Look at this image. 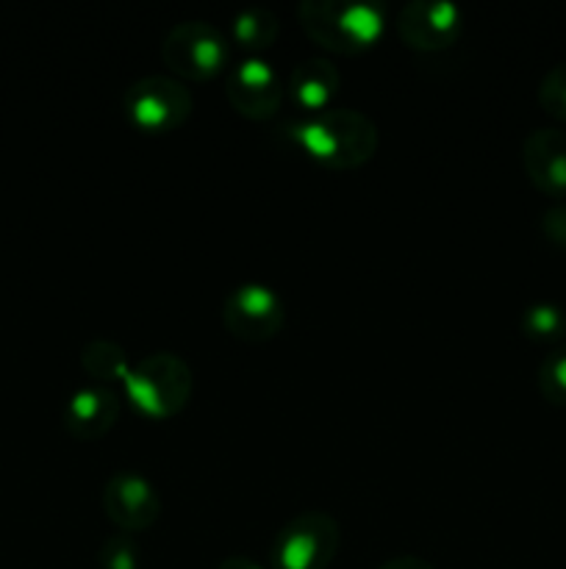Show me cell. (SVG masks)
Instances as JSON below:
<instances>
[{
  "label": "cell",
  "instance_id": "cell-6",
  "mask_svg": "<svg viewBox=\"0 0 566 569\" xmlns=\"http://www.w3.org/2000/svg\"><path fill=\"white\" fill-rule=\"evenodd\" d=\"M338 522L325 511H300L272 542L275 569H327L338 550Z\"/></svg>",
  "mask_w": 566,
  "mask_h": 569
},
{
  "label": "cell",
  "instance_id": "cell-13",
  "mask_svg": "<svg viewBox=\"0 0 566 569\" xmlns=\"http://www.w3.org/2000/svg\"><path fill=\"white\" fill-rule=\"evenodd\" d=\"M338 83H342V76H338L336 64L331 59H325V56H305L289 72L286 92L305 114H314V111L331 106V100L338 92Z\"/></svg>",
  "mask_w": 566,
  "mask_h": 569
},
{
  "label": "cell",
  "instance_id": "cell-21",
  "mask_svg": "<svg viewBox=\"0 0 566 569\" xmlns=\"http://www.w3.org/2000/svg\"><path fill=\"white\" fill-rule=\"evenodd\" d=\"M377 569H433L427 565L425 559H420V556H394V559H388L386 565H381Z\"/></svg>",
  "mask_w": 566,
  "mask_h": 569
},
{
  "label": "cell",
  "instance_id": "cell-5",
  "mask_svg": "<svg viewBox=\"0 0 566 569\" xmlns=\"http://www.w3.org/2000/svg\"><path fill=\"white\" fill-rule=\"evenodd\" d=\"M125 114L139 131L166 133L181 128L194 109V94L175 76H142L125 89Z\"/></svg>",
  "mask_w": 566,
  "mask_h": 569
},
{
  "label": "cell",
  "instance_id": "cell-4",
  "mask_svg": "<svg viewBox=\"0 0 566 569\" xmlns=\"http://www.w3.org/2000/svg\"><path fill=\"white\" fill-rule=\"evenodd\" d=\"M161 59L175 76L209 81L231 61V37L209 20L175 22L164 33Z\"/></svg>",
  "mask_w": 566,
  "mask_h": 569
},
{
  "label": "cell",
  "instance_id": "cell-8",
  "mask_svg": "<svg viewBox=\"0 0 566 569\" xmlns=\"http://www.w3.org/2000/svg\"><path fill=\"white\" fill-rule=\"evenodd\" d=\"M225 94L233 109L250 120H270L283 103V81L261 56H244L228 70Z\"/></svg>",
  "mask_w": 566,
  "mask_h": 569
},
{
  "label": "cell",
  "instance_id": "cell-3",
  "mask_svg": "<svg viewBox=\"0 0 566 569\" xmlns=\"http://www.w3.org/2000/svg\"><path fill=\"white\" fill-rule=\"evenodd\" d=\"M122 389L142 415L153 417V420H166L189 403L194 376L181 356L159 350V353H148L133 361Z\"/></svg>",
  "mask_w": 566,
  "mask_h": 569
},
{
  "label": "cell",
  "instance_id": "cell-16",
  "mask_svg": "<svg viewBox=\"0 0 566 569\" xmlns=\"http://www.w3.org/2000/svg\"><path fill=\"white\" fill-rule=\"evenodd\" d=\"M519 328L530 342L558 345L566 337V311L558 303L538 300L522 311Z\"/></svg>",
  "mask_w": 566,
  "mask_h": 569
},
{
  "label": "cell",
  "instance_id": "cell-7",
  "mask_svg": "<svg viewBox=\"0 0 566 569\" xmlns=\"http://www.w3.org/2000/svg\"><path fill=\"white\" fill-rule=\"evenodd\" d=\"M222 322L242 342H266L286 326V303L266 283H239L222 303Z\"/></svg>",
  "mask_w": 566,
  "mask_h": 569
},
{
  "label": "cell",
  "instance_id": "cell-15",
  "mask_svg": "<svg viewBox=\"0 0 566 569\" xmlns=\"http://www.w3.org/2000/svg\"><path fill=\"white\" fill-rule=\"evenodd\" d=\"M81 367L87 370V376H92L94 383L111 387L117 381H125L131 361H128L122 345L111 342V339H94L81 350Z\"/></svg>",
  "mask_w": 566,
  "mask_h": 569
},
{
  "label": "cell",
  "instance_id": "cell-11",
  "mask_svg": "<svg viewBox=\"0 0 566 569\" xmlns=\"http://www.w3.org/2000/svg\"><path fill=\"white\" fill-rule=\"evenodd\" d=\"M122 400L114 387L105 383H89V387L75 389L64 406V431L78 442H98L100 437L114 428L117 417H120Z\"/></svg>",
  "mask_w": 566,
  "mask_h": 569
},
{
  "label": "cell",
  "instance_id": "cell-14",
  "mask_svg": "<svg viewBox=\"0 0 566 569\" xmlns=\"http://www.w3.org/2000/svg\"><path fill=\"white\" fill-rule=\"evenodd\" d=\"M281 33L277 14L266 6H247L236 11L231 20V42L247 50V56H259V50H266Z\"/></svg>",
  "mask_w": 566,
  "mask_h": 569
},
{
  "label": "cell",
  "instance_id": "cell-17",
  "mask_svg": "<svg viewBox=\"0 0 566 569\" xmlns=\"http://www.w3.org/2000/svg\"><path fill=\"white\" fill-rule=\"evenodd\" d=\"M538 392L547 403L566 406V345L549 350L538 365Z\"/></svg>",
  "mask_w": 566,
  "mask_h": 569
},
{
  "label": "cell",
  "instance_id": "cell-20",
  "mask_svg": "<svg viewBox=\"0 0 566 569\" xmlns=\"http://www.w3.org/2000/svg\"><path fill=\"white\" fill-rule=\"evenodd\" d=\"M542 231L558 248H566V203L549 206L542 214Z\"/></svg>",
  "mask_w": 566,
  "mask_h": 569
},
{
  "label": "cell",
  "instance_id": "cell-12",
  "mask_svg": "<svg viewBox=\"0 0 566 569\" xmlns=\"http://www.w3.org/2000/svg\"><path fill=\"white\" fill-rule=\"evenodd\" d=\"M522 164L527 178L547 198H566V131L536 128L522 142Z\"/></svg>",
  "mask_w": 566,
  "mask_h": 569
},
{
  "label": "cell",
  "instance_id": "cell-18",
  "mask_svg": "<svg viewBox=\"0 0 566 569\" xmlns=\"http://www.w3.org/2000/svg\"><path fill=\"white\" fill-rule=\"evenodd\" d=\"M100 569H139V545L131 533L120 531L105 539L98 550Z\"/></svg>",
  "mask_w": 566,
  "mask_h": 569
},
{
  "label": "cell",
  "instance_id": "cell-9",
  "mask_svg": "<svg viewBox=\"0 0 566 569\" xmlns=\"http://www.w3.org/2000/svg\"><path fill=\"white\" fill-rule=\"evenodd\" d=\"M397 33L416 50L449 48L464 31V11L453 0H408L397 11Z\"/></svg>",
  "mask_w": 566,
  "mask_h": 569
},
{
  "label": "cell",
  "instance_id": "cell-22",
  "mask_svg": "<svg viewBox=\"0 0 566 569\" xmlns=\"http://www.w3.org/2000/svg\"><path fill=\"white\" fill-rule=\"evenodd\" d=\"M216 569H264L259 561H253L250 556H228V559L220 561Z\"/></svg>",
  "mask_w": 566,
  "mask_h": 569
},
{
  "label": "cell",
  "instance_id": "cell-2",
  "mask_svg": "<svg viewBox=\"0 0 566 569\" xmlns=\"http://www.w3.org/2000/svg\"><path fill=\"white\" fill-rule=\"evenodd\" d=\"M297 20L322 48L333 53H361L381 39L386 9L370 0H303Z\"/></svg>",
  "mask_w": 566,
  "mask_h": 569
},
{
  "label": "cell",
  "instance_id": "cell-19",
  "mask_svg": "<svg viewBox=\"0 0 566 569\" xmlns=\"http://www.w3.org/2000/svg\"><path fill=\"white\" fill-rule=\"evenodd\" d=\"M538 103L549 117L566 120V61L549 67L538 83Z\"/></svg>",
  "mask_w": 566,
  "mask_h": 569
},
{
  "label": "cell",
  "instance_id": "cell-10",
  "mask_svg": "<svg viewBox=\"0 0 566 569\" xmlns=\"http://www.w3.org/2000/svg\"><path fill=\"white\" fill-rule=\"evenodd\" d=\"M103 509L105 517H109L120 531L137 533L159 520L161 498L159 492H155L153 481L144 478L142 472L120 470L105 481Z\"/></svg>",
  "mask_w": 566,
  "mask_h": 569
},
{
  "label": "cell",
  "instance_id": "cell-1",
  "mask_svg": "<svg viewBox=\"0 0 566 569\" xmlns=\"http://www.w3.org/2000/svg\"><path fill=\"white\" fill-rule=\"evenodd\" d=\"M289 137L314 161L331 170H355L377 150V126L355 109H327L292 122Z\"/></svg>",
  "mask_w": 566,
  "mask_h": 569
}]
</instances>
